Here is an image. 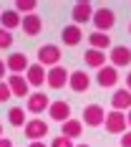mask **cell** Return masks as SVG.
I'll use <instances>...</instances> for the list:
<instances>
[{
  "instance_id": "obj_1",
  "label": "cell",
  "mask_w": 131,
  "mask_h": 147,
  "mask_svg": "<svg viewBox=\"0 0 131 147\" xmlns=\"http://www.w3.org/2000/svg\"><path fill=\"white\" fill-rule=\"evenodd\" d=\"M91 23L96 26V30H98V33H108V30L116 26V13H114L111 8H98V10H93Z\"/></svg>"
},
{
  "instance_id": "obj_2",
  "label": "cell",
  "mask_w": 131,
  "mask_h": 147,
  "mask_svg": "<svg viewBox=\"0 0 131 147\" xmlns=\"http://www.w3.org/2000/svg\"><path fill=\"white\" fill-rule=\"evenodd\" d=\"M38 63L41 66H48V69H53V66H61V48L56 43H45L38 48Z\"/></svg>"
},
{
  "instance_id": "obj_3",
  "label": "cell",
  "mask_w": 131,
  "mask_h": 147,
  "mask_svg": "<svg viewBox=\"0 0 131 147\" xmlns=\"http://www.w3.org/2000/svg\"><path fill=\"white\" fill-rule=\"evenodd\" d=\"M103 124H106V132H111V134L126 132V127H129V124H126V112H114V109H111V112L106 114V122H103Z\"/></svg>"
},
{
  "instance_id": "obj_4",
  "label": "cell",
  "mask_w": 131,
  "mask_h": 147,
  "mask_svg": "<svg viewBox=\"0 0 131 147\" xmlns=\"http://www.w3.org/2000/svg\"><path fill=\"white\" fill-rule=\"evenodd\" d=\"M106 122V112H103L101 104H88L83 109V124L86 127H101Z\"/></svg>"
},
{
  "instance_id": "obj_5",
  "label": "cell",
  "mask_w": 131,
  "mask_h": 147,
  "mask_svg": "<svg viewBox=\"0 0 131 147\" xmlns=\"http://www.w3.org/2000/svg\"><path fill=\"white\" fill-rule=\"evenodd\" d=\"M68 76H71V71H66L63 66H53V69H48V74H45V84L51 89H63L68 84Z\"/></svg>"
},
{
  "instance_id": "obj_6",
  "label": "cell",
  "mask_w": 131,
  "mask_h": 147,
  "mask_svg": "<svg viewBox=\"0 0 131 147\" xmlns=\"http://www.w3.org/2000/svg\"><path fill=\"white\" fill-rule=\"evenodd\" d=\"M45 134H48V122H43V119H30V122H25V137H28L30 142H41Z\"/></svg>"
},
{
  "instance_id": "obj_7",
  "label": "cell",
  "mask_w": 131,
  "mask_h": 147,
  "mask_svg": "<svg viewBox=\"0 0 131 147\" xmlns=\"http://www.w3.org/2000/svg\"><path fill=\"white\" fill-rule=\"evenodd\" d=\"M25 107H28L30 114H43L45 109L51 107V99H48V94H43V91H33L28 96V102H25Z\"/></svg>"
},
{
  "instance_id": "obj_8",
  "label": "cell",
  "mask_w": 131,
  "mask_h": 147,
  "mask_svg": "<svg viewBox=\"0 0 131 147\" xmlns=\"http://www.w3.org/2000/svg\"><path fill=\"white\" fill-rule=\"evenodd\" d=\"M108 59H111V66L114 69H124V66L131 63V48L129 46H111Z\"/></svg>"
},
{
  "instance_id": "obj_9",
  "label": "cell",
  "mask_w": 131,
  "mask_h": 147,
  "mask_svg": "<svg viewBox=\"0 0 131 147\" xmlns=\"http://www.w3.org/2000/svg\"><path fill=\"white\" fill-rule=\"evenodd\" d=\"M71 18H73V26H81V23H86L93 18V5L86 3V0H81V3H76L71 10Z\"/></svg>"
},
{
  "instance_id": "obj_10",
  "label": "cell",
  "mask_w": 131,
  "mask_h": 147,
  "mask_svg": "<svg viewBox=\"0 0 131 147\" xmlns=\"http://www.w3.org/2000/svg\"><path fill=\"white\" fill-rule=\"evenodd\" d=\"M96 81H98V86H103V89L116 86V84H118V69H114L111 63H108V66H103V69H98Z\"/></svg>"
},
{
  "instance_id": "obj_11",
  "label": "cell",
  "mask_w": 131,
  "mask_h": 147,
  "mask_svg": "<svg viewBox=\"0 0 131 147\" xmlns=\"http://www.w3.org/2000/svg\"><path fill=\"white\" fill-rule=\"evenodd\" d=\"M8 86H10L13 96H25V94L30 96V86H28V81H25L23 74H10L8 76Z\"/></svg>"
},
{
  "instance_id": "obj_12",
  "label": "cell",
  "mask_w": 131,
  "mask_h": 147,
  "mask_svg": "<svg viewBox=\"0 0 131 147\" xmlns=\"http://www.w3.org/2000/svg\"><path fill=\"white\" fill-rule=\"evenodd\" d=\"M48 114H51V119H56V122H68L71 119V104L68 102H51V107H48Z\"/></svg>"
},
{
  "instance_id": "obj_13",
  "label": "cell",
  "mask_w": 131,
  "mask_h": 147,
  "mask_svg": "<svg viewBox=\"0 0 131 147\" xmlns=\"http://www.w3.org/2000/svg\"><path fill=\"white\" fill-rule=\"evenodd\" d=\"M111 107H114V112H129L131 109V91L129 89H116L111 94Z\"/></svg>"
},
{
  "instance_id": "obj_14",
  "label": "cell",
  "mask_w": 131,
  "mask_h": 147,
  "mask_svg": "<svg viewBox=\"0 0 131 147\" xmlns=\"http://www.w3.org/2000/svg\"><path fill=\"white\" fill-rule=\"evenodd\" d=\"M68 86H71L76 94H83V91H88V86H91V76H88L86 71H71Z\"/></svg>"
},
{
  "instance_id": "obj_15",
  "label": "cell",
  "mask_w": 131,
  "mask_h": 147,
  "mask_svg": "<svg viewBox=\"0 0 131 147\" xmlns=\"http://www.w3.org/2000/svg\"><path fill=\"white\" fill-rule=\"evenodd\" d=\"M20 28L25 30V36H38V33L43 30V20H41V15H38V13L23 15V20H20Z\"/></svg>"
},
{
  "instance_id": "obj_16",
  "label": "cell",
  "mask_w": 131,
  "mask_h": 147,
  "mask_svg": "<svg viewBox=\"0 0 131 147\" xmlns=\"http://www.w3.org/2000/svg\"><path fill=\"white\" fill-rule=\"evenodd\" d=\"M28 56L25 53H10L8 56V61H5V69L10 74H23V71H28Z\"/></svg>"
},
{
  "instance_id": "obj_17",
  "label": "cell",
  "mask_w": 131,
  "mask_h": 147,
  "mask_svg": "<svg viewBox=\"0 0 131 147\" xmlns=\"http://www.w3.org/2000/svg\"><path fill=\"white\" fill-rule=\"evenodd\" d=\"M45 69L41 63H30L28 71H25V81H28V86H43L45 84Z\"/></svg>"
},
{
  "instance_id": "obj_18",
  "label": "cell",
  "mask_w": 131,
  "mask_h": 147,
  "mask_svg": "<svg viewBox=\"0 0 131 147\" xmlns=\"http://www.w3.org/2000/svg\"><path fill=\"white\" fill-rule=\"evenodd\" d=\"M20 20H23V15L18 13L15 8H10V10H5V13H0V28H5V30L13 33L15 28H20Z\"/></svg>"
},
{
  "instance_id": "obj_19",
  "label": "cell",
  "mask_w": 131,
  "mask_h": 147,
  "mask_svg": "<svg viewBox=\"0 0 131 147\" xmlns=\"http://www.w3.org/2000/svg\"><path fill=\"white\" fill-rule=\"evenodd\" d=\"M81 38H83V33H81L78 26H73V23L61 30V41H63L66 46H78V43H81Z\"/></svg>"
},
{
  "instance_id": "obj_20",
  "label": "cell",
  "mask_w": 131,
  "mask_h": 147,
  "mask_svg": "<svg viewBox=\"0 0 131 147\" xmlns=\"http://www.w3.org/2000/svg\"><path fill=\"white\" fill-rule=\"evenodd\" d=\"M81 132H83V122H81V119H68V122H63V124H61V134H63V137H68V140L81 137Z\"/></svg>"
},
{
  "instance_id": "obj_21",
  "label": "cell",
  "mask_w": 131,
  "mask_h": 147,
  "mask_svg": "<svg viewBox=\"0 0 131 147\" xmlns=\"http://www.w3.org/2000/svg\"><path fill=\"white\" fill-rule=\"evenodd\" d=\"M83 59H86V66L96 69V71L106 66V53L103 51H96V48H88L86 53H83Z\"/></svg>"
},
{
  "instance_id": "obj_22",
  "label": "cell",
  "mask_w": 131,
  "mask_h": 147,
  "mask_svg": "<svg viewBox=\"0 0 131 147\" xmlns=\"http://www.w3.org/2000/svg\"><path fill=\"white\" fill-rule=\"evenodd\" d=\"M88 43H91V48H96V51H103V53H106V48H111V36L96 30V33L88 36Z\"/></svg>"
},
{
  "instance_id": "obj_23",
  "label": "cell",
  "mask_w": 131,
  "mask_h": 147,
  "mask_svg": "<svg viewBox=\"0 0 131 147\" xmlns=\"http://www.w3.org/2000/svg\"><path fill=\"white\" fill-rule=\"evenodd\" d=\"M8 122H10L13 127H25V109H20V107H10V112H8Z\"/></svg>"
},
{
  "instance_id": "obj_24",
  "label": "cell",
  "mask_w": 131,
  "mask_h": 147,
  "mask_svg": "<svg viewBox=\"0 0 131 147\" xmlns=\"http://www.w3.org/2000/svg\"><path fill=\"white\" fill-rule=\"evenodd\" d=\"M35 8H38L35 0H18V3H15V10H18V13H25V15L35 13Z\"/></svg>"
},
{
  "instance_id": "obj_25",
  "label": "cell",
  "mask_w": 131,
  "mask_h": 147,
  "mask_svg": "<svg viewBox=\"0 0 131 147\" xmlns=\"http://www.w3.org/2000/svg\"><path fill=\"white\" fill-rule=\"evenodd\" d=\"M10 46H13V33L5 30V28H0V48L5 51V48H10Z\"/></svg>"
},
{
  "instance_id": "obj_26",
  "label": "cell",
  "mask_w": 131,
  "mask_h": 147,
  "mask_svg": "<svg viewBox=\"0 0 131 147\" xmlns=\"http://www.w3.org/2000/svg\"><path fill=\"white\" fill-rule=\"evenodd\" d=\"M51 147H76L73 145V140H68V137H63V134H58L53 142H51Z\"/></svg>"
},
{
  "instance_id": "obj_27",
  "label": "cell",
  "mask_w": 131,
  "mask_h": 147,
  "mask_svg": "<svg viewBox=\"0 0 131 147\" xmlns=\"http://www.w3.org/2000/svg\"><path fill=\"white\" fill-rule=\"evenodd\" d=\"M10 96H13V94H10V86H8V81H0V104H5Z\"/></svg>"
},
{
  "instance_id": "obj_28",
  "label": "cell",
  "mask_w": 131,
  "mask_h": 147,
  "mask_svg": "<svg viewBox=\"0 0 131 147\" xmlns=\"http://www.w3.org/2000/svg\"><path fill=\"white\" fill-rule=\"evenodd\" d=\"M121 147H131V132L121 134Z\"/></svg>"
},
{
  "instance_id": "obj_29",
  "label": "cell",
  "mask_w": 131,
  "mask_h": 147,
  "mask_svg": "<svg viewBox=\"0 0 131 147\" xmlns=\"http://www.w3.org/2000/svg\"><path fill=\"white\" fill-rule=\"evenodd\" d=\"M0 147H13V142H10L8 137H3V140H0Z\"/></svg>"
},
{
  "instance_id": "obj_30",
  "label": "cell",
  "mask_w": 131,
  "mask_h": 147,
  "mask_svg": "<svg viewBox=\"0 0 131 147\" xmlns=\"http://www.w3.org/2000/svg\"><path fill=\"white\" fill-rule=\"evenodd\" d=\"M3 76H5V61H0V81H3Z\"/></svg>"
},
{
  "instance_id": "obj_31",
  "label": "cell",
  "mask_w": 131,
  "mask_h": 147,
  "mask_svg": "<svg viewBox=\"0 0 131 147\" xmlns=\"http://www.w3.org/2000/svg\"><path fill=\"white\" fill-rule=\"evenodd\" d=\"M126 89L131 91V74H126Z\"/></svg>"
},
{
  "instance_id": "obj_32",
  "label": "cell",
  "mask_w": 131,
  "mask_h": 147,
  "mask_svg": "<svg viewBox=\"0 0 131 147\" xmlns=\"http://www.w3.org/2000/svg\"><path fill=\"white\" fill-rule=\"evenodd\" d=\"M28 147H45V142H30Z\"/></svg>"
},
{
  "instance_id": "obj_33",
  "label": "cell",
  "mask_w": 131,
  "mask_h": 147,
  "mask_svg": "<svg viewBox=\"0 0 131 147\" xmlns=\"http://www.w3.org/2000/svg\"><path fill=\"white\" fill-rule=\"evenodd\" d=\"M126 124H129V127H131V109H129V112H126Z\"/></svg>"
},
{
  "instance_id": "obj_34",
  "label": "cell",
  "mask_w": 131,
  "mask_h": 147,
  "mask_svg": "<svg viewBox=\"0 0 131 147\" xmlns=\"http://www.w3.org/2000/svg\"><path fill=\"white\" fill-rule=\"evenodd\" d=\"M0 140H3V124H0Z\"/></svg>"
},
{
  "instance_id": "obj_35",
  "label": "cell",
  "mask_w": 131,
  "mask_h": 147,
  "mask_svg": "<svg viewBox=\"0 0 131 147\" xmlns=\"http://www.w3.org/2000/svg\"><path fill=\"white\" fill-rule=\"evenodd\" d=\"M76 147H88V145H76Z\"/></svg>"
},
{
  "instance_id": "obj_36",
  "label": "cell",
  "mask_w": 131,
  "mask_h": 147,
  "mask_svg": "<svg viewBox=\"0 0 131 147\" xmlns=\"http://www.w3.org/2000/svg\"><path fill=\"white\" fill-rule=\"evenodd\" d=\"M129 33H131V23H129Z\"/></svg>"
}]
</instances>
